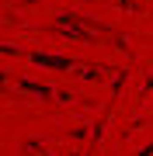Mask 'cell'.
I'll return each mask as SVG.
<instances>
[{
	"label": "cell",
	"instance_id": "obj_1",
	"mask_svg": "<svg viewBox=\"0 0 153 156\" xmlns=\"http://www.w3.org/2000/svg\"><path fill=\"white\" fill-rule=\"evenodd\" d=\"M31 62H35V66H52V69H73V66H77L73 59H59V56H42V52H38V56H31Z\"/></svg>",
	"mask_w": 153,
	"mask_h": 156
}]
</instances>
